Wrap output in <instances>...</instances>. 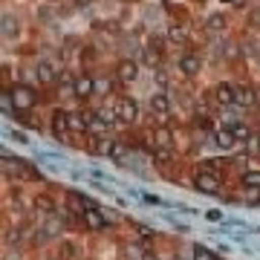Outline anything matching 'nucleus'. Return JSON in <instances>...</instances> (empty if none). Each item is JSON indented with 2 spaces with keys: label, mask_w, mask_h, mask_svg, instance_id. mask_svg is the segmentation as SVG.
Returning <instances> with one entry per match:
<instances>
[{
  "label": "nucleus",
  "mask_w": 260,
  "mask_h": 260,
  "mask_svg": "<svg viewBox=\"0 0 260 260\" xmlns=\"http://www.w3.org/2000/svg\"><path fill=\"white\" fill-rule=\"evenodd\" d=\"M168 38H171L174 44H185L188 41V29L182 26V23H174V26L168 29Z\"/></svg>",
  "instance_id": "6ab92c4d"
},
{
  "label": "nucleus",
  "mask_w": 260,
  "mask_h": 260,
  "mask_svg": "<svg viewBox=\"0 0 260 260\" xmlns=\"http://www.w3.org/2000/svg\"><path fill=\"white\" fill-rule=\"evenodd\" d=\"M200 70H203V61H200L197 52H182V55H179V73L185 75V78L200 75Z\"/></svg>",
  "instance_id": "0eeeda50"
},
{
  "label": "nucleus",
  "mask_w": 260,
  "mask_h": 260,
  "mask_svg": "<svg viewBox=\"0 0 260 260\" xmlns=\"http://www.w3.org/2000/svg\"><path fill=\"white\" fill-rule=\"evenodd\" d=\"M171 260H182V257H171Z\"/></svg>",
  "instance_id": "c756f323"
},
{
  "label": "nucleus",
  "mask_w": 260,
  "mask_h": 260,
  "mask_svg": "<svg viewBox=\"0 0 260 260\" xmlns=\"http://www.w3.org/2000/svg\"><path fill=\"white\" fill-rule=\"evenodd\" d=\"M35 205L41 208V211H49V214H52V208H55V205H52V200H49V197H44V194L35 200Z\"/></svg>",
  "instance_id": "5701e85b"
},
{
  "label": "nucleus",
  "mask_w": 260,
  "mask_h": 260,
  "mask_svg": "<svg viewBox=\"0 0 260 260\" xmlns=\"http://www.w3.org/2000/svg\"><path fill=\"white\" fill-rule=\"evenodd\" d=\"M225 26H229V20H225L223 12H214V15H208V18H205V29H208L211 35H220Z\"/></svg>",
  "instance_id": "ddd939ff"
},
{
  "label": "nucleus",
  "mask_w": 260,
  "mask_h": 260,
  "mask_svg": "<svg viewBox=\"0 0 260 260\" xmlns=\"http://www.w3.org/2000/svg\"><path fill=\"white\" fill-rule=\"evenodd\" d=\"M214 142H217V148H223V150H234L237 145H240V142L234 139V133L229 127L217 130V133H214Z\"/></svg>",
  "instance_id": "f8f14e48"
},
{
  "label": "nucleus",
  "mask_w": 260,
  "mask_h": 260,
  "mask_svg": "<svg viewBox=\"0 0 260 260\" xmlns=\"http://www.w3.org/2000/svg\"><path fill=\"white\" fill-rule=\"evenodd\" d=\"M75 3H78V6H87V3H90V0H75Z\"/></svg>",
  "instance_id": "cd10ccee"
},
{
  "label": "nucleus",
  "mask_w": 260,
  "mask_h": 260,
  "mask_svg": "<svg viewBox=\"0 0 260 260\" xmlns=\"http://www.w3.org/2000/svg\"><path fill=\"white\" fill-rule=\"evenodd\" d=\"M6 93H9V102H12V107H15V113H26L38 104L35 90L26 87V84H15V87H9Z\"/></svg>",
  "instance_id": "f257e3e1"
},
{
  "label": "nucleus",
  "mask_w": 260,
  "mask_h": 260,
  "mask_svg": "<svg viewBox=\"0 0 260 260\" xmlns=\"http://www.w3.org/2000/svg\"><path fill=\"white\" fill-rule=\"evenodd\" d=\"M44 260H61V257H44Z\"/></svg>",
  "instance_id": "c85d7f7f"
},
{
  "label": "nucleus",
  "mask_w": 260,
  "mask_h": 260,
  "mask_svg": "<svg viewBox=\"0 0 260 260\" xmlns=\"http://www.w3.org/2000/svg\"><path fill=\"white\" fill-rule=\"evenodd\" d=\"M116 78L124 84H133L139 78V64L133 61V58H121L119 64H116Z\"/></svg>",
  "instance_id": "39448f33"
},
{
  "label": "nucleus",
  "mask_w": 260,
  "mask_h": 260,
  "mask_svg": "<svg viewBox=\"0 0 260 260\" xmlns=\"http://www.w3.org/2000/svg\"><path fill=\"white\" fill-rule=\"evenodd\" d=\"M150 110L156 113V116H162V119H165V116H168V110H171V99H168L165 93L150 95Z\"/></svg>",
  "instance_id": "4468645a"
},
{
  "label": "nucleus",
  "mask_w": 260,
  "mask_h": 260,
  "mask_svg": "<svg viewBox=\"0 0 260 260\" xmlns=\"http://www.w3.org/2000/svg\"><path fill=\"white\" fill-rule=\"evenodd\" d=\"M257 102V90L251 84H234V104L237 107H254Z\"/></svg>",
  "instance_id": "423d86ee"
},
{
  "label": "nucleus",
  "mask_w": 260,
  "mask_h": 260,
  "mask_svg": "<svg viewBox=\"0 0 260 260\" xmlns=\"http://www.w3.org/2000/svg\"><path fill=\"white\" fill-rule=\"evenodd\" d=\"M162 58H165V52H159L156 47H145L142 49V64L150 67V70H159V67H162Z\"/></svg>",
  "instance_id": "9b49d317"
},
{
  "label": "nucleus",
  "mask_w": 260,
  "mask_h": 260,
  "mask_svg": "<svg viewBox=\"0 0 260 260\" xmlns=\"http://www.w3.org/2000/svg\"><path fill=\"white\" fill-rule=\"evenodd\" d=\"M35 78H38L41 84H55V81H58L55 67L49 64V61H41V64L35 67Z\"/></svg>",
  "instance_id": "9d476101"
},
{
  "label": "nucleus",
  "mask_w": 260,
  "mask_h": 260,
  "mask_svg": "<svg viewBox=\"0 0 260 260\" xmlns=\"http://www.w3.org/2000/svg\"><path fill=\"white\" fill-rule=\"evenodd\" d=\"M194 185H197V191L200 194H220V188H223V179L217 177L214 171H197L194 174Z\"/></svg>",
  "instance_id": "f03ea898"
},
{
  "label": "nucleus",
  "mask_w": 260,
  "mask_h": 260,
  "mask_svg": "<svg viewBox=\"0 0 260 260\" xmlns=\"http://www.w3.org/2000/svg\"><path fill=\"white\" fill-rule=\"evenodd\" d=\"M214 102L223 104V107L234 104V84H229V81H220V84H217V87H214Z\"/></svg>",
  "instance_id": "1a4fd4ad"
},
{
  "label": "nucleus",
  "mask_w": 260,
  "mask_h": 260,
  "mask_svg": "<svg viewBox=\"0 0 260 260\" xmlns=\"http://www.w3.org/2000/svg\"><path fill=\"white\" fill-rule=\"evenodd\" d=\"M75 99H81V102H87L90 95H95V75H87V73H81V75H75Z\"/></svg>",
  "instance_id": "20e7f679"
},
{
  "label": "nucleus",
  "mask_w": 260,
  "mask_h": 260,
  "mask_svg": "<svg viewBox=\"0 0 260 260\" xmlns=\"http://www.w3.org/2000/svg\"><path fill=\"white\" fill-rule=\"evenodd\" d=\"M246 150H249V153H260V133H254V136L246 142Z\"/></svg>",
  "instance_id": "b1692460"
},
{
  "label": "nucleus",
  "mask_w": 260,
  "mask_h": 260,
  "mask_svg": "<svg viewBox=\"0 0 260 260\" xmlns=\"http://www.w3.org/2000/svg\"><path fill=\"white\" fill-rule=\"evenodd\" d=\"M249 26L260 29V6H254V9L249 12Z\"/></svg>",
  "instance_id": "393cba45"
},
{
  "label": "nucleus",
  "mask_w": 260,
  "mask_h": 260,
  "mask_svg": "<svg viewBox=\"0 0 260 260\" xmlns=\"http://www.w3.org/2000/svg\"><path fill=\"white\" fill-rule=\"evenodd\" d=\"M9 260H20V257H9Z\"/></svg>",
  "instance_id": "7c9ffc66"
},
{
  "label": "nucleus",
  "mask_w": 260,
  "mask_h": 260,
  "mask_svg": "<svg viewBox=\"0 0 260 260\" xmlns=\"http://www.w3.org/2000/svg\"><path fill=\"white\" fill-rule=\"evenodd\" d=\"M116 110L121 116V124H136V119H139V102L133 95H119L116 99Z\"/></svg>",
  "instance_id": "7ed1b4c3"
},
{
  "label": "nucleus",
  "mask_w": 260,
  "mask_h": 260,
  "mask_svg": "<svg viewBox=\"0 0 260 260\" xmlns=\"http://www.w3.org/2000/svg\"><path fill=\"white\" fill-rule=\"evenodd\" d=\"M240 182H243V188H249V191H260V171H243Z\"/></svg>",
  "instance_id": "a211bd4d"
},
{
  "label": "nucleus",
  "mask_w": 260,
  "mask_h": 260,
  "mask_svg": "<svg viewBox=\"0 0 260 260\" xmlns=\"http://www.w3.org/2000/svg\"><path fill=\"white\" fill-rule=\"evenodd\" d=\"M194 260H217V254L208 251L205 246H194Z\"/></svg>",
  "instance_id": "4be33fe9"
},
{
  "label": "nucleus",
  "mask_w": 260,
  "mask_h": 260,
  "mask_svg": "<svg viewBox=\"0 0 260 260\" xmlns=\"http://www.w3.org/2000/svg\"><path fill=\"white\" fill-rule=\"evenodd\" d=\"M153 142H156V148H165V150L174 148V136H171L168 127H159L156 133H153Z\"/></svg>",
  "instance_id": "f3484780"
},
{
  "label": "nucleus",
  "mask_w": 260,
  "mask_h": 260,
  "mask_svg": "<svg viewBox=\"0 0 260 260\" xmlns=\"http://www.w3.org/2000/svg\"><path fill=\"white\" fill-rule=\"evenodd\" d=\"M3 35L6 38L18 35V20H15V15H3Z\"/></svg>",
  "instance_id": "412c9836"
},
{
  "label": "nucleus",
  "mask_w": 260,
  "mask_h": 260,
  "mask_svg": "<svg viewBox=\"0 0 260 260\" xmlns=\"http://www.w3.org/2000/svg\"><path fill=\"white\" fill-rule=\"evenodd\" d=\"M225 6H237V9H243V3H246V0H223Z\"/></svg>",
  "instance_id": "a878e982"
},
{
  "label": "nucleus",
  "mask_w": 260,
  "mask_h": 260,
  "mask_svg": "<svg viewBox=\"0 0 260 260\" xmlns=\"http://www.w3.org/2000/svg\"><path fill=\"white\" fill-rule=\"evenodd\" d=\"M84 223L90 225V229H95V232H102V229H107V217H102V211H84Z\"/></svg>",
  "instance_id": "2eb2a0df"
},
{
  "label": "nucleus",
  "mask_w": 260,
  "mask_h": 260,
  "mask_svg": "<svg viewBox=\"0 0 260 260\" xmlns=\"http://www.w3.org/2000/svg\"><path fill=\"white\" fill-rule=\"evenodd\" d=\"M229 130L234 133V139L240 142V145H243V142H249L251 136H254V133H251V124H246V121H237V124H232Z\"/></svg>",
  "instance_id": "dca6fc26"
},
{
  "label": "nucleus",
  "mask_w": 260,
  "mask_h": 260,
  "mask_svg": "<svg viewBox=\"0 0 260 260\" xmlns=\"http://www.w3.org/2000/svg\"><path fill=\"white\" fill-rule=\"evenodd\" d=\"M121 254H124V260H145V251L139 249V243H127Z\"/></svg>",
  "instance_id": "aec40b11"
},
{
  "label": "nucleus",
  "mask_w": 260,
  "mask_h": 260,
  "mask_svg": "<svg viewBox=\"0 0 260 260\" xmlns=\"http://www.w3.org/2000/svg\"><path fill=\"white\" fill-rule=\"evenodd\" d=\"M70 113L67 110H55L52 113V133L58 136V142H67L70 139Z\"/></svg>",
  "instance_id": "6e6552de"
},
{
  "label": "nucleus",
  "mask_w": 260,
  "mask_h": 260,
  "mask_svg": "<svg viewBox=\"0 0 260 260\" xmlns=\"http://www.w3.org/2000/svg\"><path fill=\"white\" fill-rule=\"evenodd\" d=\"M205 217H208V220H220V211H217V208H211V211L205 214Z\"/></svg>",
  "instance_id": "bb28decb"
}]
</instances>
